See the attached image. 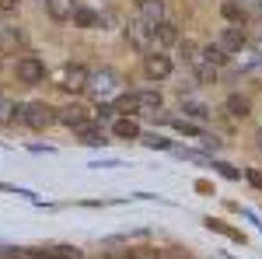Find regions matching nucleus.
<instances>
[{
	"label": "nucleus",
	"instance_id": "nucleus-24",
	"mask_svg": "<svg viewBox=\"0 0 262 259\" xmlns=\"http://www.w3.org/2000/svg\"><path fill=\"white\" fill-rule=\"evenodd\" d=\"M140 140L147 144V147H158V151H168V147H171V140L158 137V133H140Z\"/></svg>",
	"mask_w": 262,
	"mask_h": 259
},
{
	"label": "nucleus",
	"instance_id": "nucleus-22",
	"mask_svg": "<svg viewBox=\"0 0 262 259\" xmlns=\"http://www.w3.org/2000/svg\"><path fill=\"white\" fill-rule=\"evenodd\" d=\"M182 112H185V116H192V119H206V116H210V109L200 105V102H185V105H182Z\"/></svg>",
	"mask_w": 262,
	"mask_h": 259
},
{
	"label": "nucleus",
	"instance_id": "nucleus-26",
	"mask_svg": "<svg viewBox=\"0 0 262 259\" xmlns=\"http://www.w3.org/2000/svg\"><path fill=\"white\" fill-rule=\"evenodd\" d=\"M53 256H56V259H81V252L70 249V245H60V249H53Z\"/></svg>",
	"mask_w": 262,
	"mask_h": 259
},
{
	"label": "nucleus",
	"instance_id": "nucleus-29",
	"mask_svg": "<svg viewBox=\"0 0 262 259\" xmlns=\"http://www.w3.org/2000/svg\"><path fill=\"white\" fill-rule=\"evenodd\" d=\"M238 4H242L245 11H259L262 14V0H238Z\"/></svg>",
	"mask_w": 262,
	"mask_h": 259
},
{
	"label": "nucleus",
	"instance_id": "nucleus-23",
	"mask_svg": "<svg viewBox=\"0 0 262 259\" xmlns=\"http://www.w3.org/2000/svg\"><path fill=\"white\" fill-rule=\"evenodd\" d=\"M14 112H18V105L7 98V95H0V123H11V119H14Z\"/></svg>",
	"mask_w": 262,
	"mask_h": 259
},
{
	"label": "nucleus",
	"instance_id": "nucleus-14",
	"mask_svg": "<svg viewBox=\"0 0 262 259\" xmlns=\"http://www.w3.org/2000/svg\"><path fill=\"white\" fill-rule=\"evenodd\" d=\"M112 133H116L119 140H140V126H137L133 119H116L112 123Z\"/></svg>",
	"mask_w": 262,
	"mask_h": 259
},
{
	"label": "nucleus",
	"instance_id": "nucleus-13",
	"mask_svg": "<svg viewBox=\"0 0 262 259\" xmlns=\"http://www.w3.org/2000/svg\"><path fill=\"white\" fill-rule=\"evenodd\" d=\"M46 11H49V18H56V21H70L74 0H46Z\"/></svg>",
	"mask_w": 262,
	"mask_h": 259
},
{
	"label": "nucleus",
	"instance_id": "nucleus-16",
	"mask_svg": "<svg viewBox=\"0 0 262 259\" xmlns=\"http://www.w3.org/2000/svg\"><path fill=\"white\" fill-rule=\"evenodd\" d=\"M18 42H21V32L14 25H0V53L4 49H18Z\"/></svg>",
	"mask_w": 262,
	"mask_h": 259
},
{
	"label": "nucleus",
	"instance_id": "nucleus-21",
	"mask_svg": "<svg viewBox=\"0 0 262 259\" xmlns=\"http://www.w3.org/2000/svg\"><path fill=\"white\" fill-rule=\"evenodd\" d=\"M206 228H210V231H221V235H227V238H234V242H242V231H234V228H227V224H224V221H206Z\"/></svg>",
	"mask_w": 262,
	"mask_h": 259
},
{
	"label": "nucleus",
	"instance_id": "nucleus-15",
	"mask_svg": "<svg viewBox=\"0 0 262 259\" xmlns=\"http://www.w3.org/2000/svg\"><path fill=\"white\" fill-rule=\"evenodd\" d=\"M221 14H224L227 21H231V25H242L248 11H245V7L238 4V0H224V4H221Z\"/></svg>",
	"mask_w": 262,
	"mask_h": 259
},
{
	"label": "nucleus",
	"instance_id": "nucleus-5",
	"mask_svg": "<svg viewBox=\"0 0 262 259\" xmlns=\"http://www.w3.org/2000/svg\"><path fill=\"white\" fill-rule=\"evenodd\" d=\"M14 74H18L21 84H39V81H46V63L35 60V56H25V60H18Z\"/></svg>",
	"mask_w": 262,
	"mask_h": 259
},
{
	"label": "nucleus",
	"instance_id": "nucleus-4",
	"mask_svg": "<svg viewBox=\"0 0 262 259\" xmlns=\"http://www.w3.org/2000/svg\"><path fill=\"white\" fill-rule=\"evenodd\" d=\"M143 74L150 81H164L168 74H171V60L164 56L161 49H150L147 56H143Z\"/></svg>",
	"mask_w": 262,
	"mask_h": 259
},
{
	"label": "nucleus",
	"instance_id": "nucleus-11",
	"mask_svg": "<svg viewBox=\"0 0 262 259\" xmlns=\"http://www.w3.org/2000/svg\"><path fill=\"white\" fill-rule=\"evenodd\" d=\"M140 21H147V25L164 21V0H140Z\"/></svg>",
	"mask_w": 262,
	"mask_h": 259
},
{
	"label": "nucleus",
	"instance_id": "nucleus-33",
	"mask_svg": "<svg viewBox=\"0 0 262 259\" xmlns=\"http://www.w3.org/2000/svg\"><path fill=\"white\" fill-rule=\"evenodd\" d=\"M137 259H161V252H143V256H137Z\"/></svg>",
	"mask_w": 262,
	"mask_h": 259
},
{
	"label": "nucleus",
	"instance_id": "nucleus-31",
	"mask_svg": "<svg viewBox=\"0 0 262 259\" xmlns=\"http://www.w3.org/2000/svg\"><path fill=\"white\" fill-rule=\"evenodd\" d=\"M98 116H101V119H108V116H116V105H98Z\"/></svg>",
	"mask_w": 262,
	"mask_h": 259
},
{
	"label": "nucleus",
	"instance_id": "nucleus-19",
	"mask_svg": "<svg viewBox=\"0 0 262 259\" xmlns=\"http://www.w3.org/2000/svg\"><path fill=\"white\" fill-rule=\"evenodd\" d=\"M70 18H74L77 28H95V25H98V14H95V11H88V7H74V14H70Z\"/></svg>",
	"mask_w": 262,
	"mask_h": 259
},
{
	"label": "nucleus",
	"instance_id": "nucleus-27",
	"mask_svg": "<svg viewBox=\"0 0 262 259\" xmlns=\"http://www.w3.org/2000/svg\"><path fill=\"white\" fill-rule=\"evenodd\" d=\"M217 168H221V175H224V179H238V175H242V172H238L234 165H224V161H217Z\"/></svg>",
	"mask_w": 262,
	"mask_h": 259
},
{
	"label": "nucleus",
	"instance_id": "nucleus-28",
	"mask_svg": "<svg viewBox=\"0 0 262 259\" xmlns=\"http://www.w3.org/2000/svg\"><path fill=\"white\" fill-rule=\"evenodd\" d=\"M196 53H200V49H196V42H182V56H185V60H196Z\"/></svg>",
	"mask_w": 262,
	"mask_h": 259
},
{
	"label": "nucleus",
	"instance_id": "nucleus-10",
	"mask_svg": "<svg viewBox=\"0 0 262 259\" xmlns=\"http://www.w3.org/2000/svg\"><path fill=\"white\" fill-rule=\"evenodd\" d=\"M175 42H179V25L158 21V25H154V46H158V49H168V46H175Z\"/></svg>",
	"mask_w": 262,
	"mask_h": 259
},
{
	"label": "nucleus",
	"instance_id": "nucleus-6",
	"mask_svg": "<svg viewBox=\"0 0 262 259\" xmlns=\"http://www.w3.org/2000/svg\"><path fill=\"white\" fill-rule=\"evenodd\" d=\"M116 84H119V74H116V70H98V74H91V77H88V88H84V91H91V95L105 98Z\"/></svg>",
	"mask_w": 262,
	"mask_h": 259
},
{
	"label": "nucleus",
	"instance_id": "nucleus-2",
	"mask_svg": "<svg viewBox=\"0 0 262 259\" xmlns=\"http://www.w3.org/2000/svg\"><path fill=\"white\" fill-rule=\"evenodd\" d=\"M18 116L28 123L32 130H46V126L56 123V109L46 105V102H28V105H21V109H18Z\"/></svg>",
	"mask_w": 262,
	"mask_h": 259
},
{
	"label": "nucleus",
	"instance_id": "nucleus-7",
	"mask_svg": "<svg viewBox=\"0 0 262 259\" xmlns=\"http://www.w3.org/2000/svg\"><path fill=\"white\" fill-rule=\"evenodd\" d=\"M217 46H221L224 53H242L245 46H248V35H245L242 25H231V28H224V32H221Z\"/></svg>",
	"mask_w": 262,
	"mask_h": 259
},
{
	"label": "nucleus",
	"instance_id": "nucleus-32",
	"mask_svg": "<svg viewBox=\"0 0 262 259\" xmlns=\"http://www.w3.org/2000/svg\"><path fill=\"white\" fill-rule=\"evenodd\" d=\"M248 179H252V182H255V186L262 189V175H259V172H248Z\"/></svg>",
	"mask_w": 262,
	"mask_h": 259
},
{
	"label": "nucleus",
	"instance_id": "nucleus-30",
	"mask_svg": "<svg viewBox=\"0 0 262 259\" xmlns=\"http://www.w3.org/2000/svg\"><path fill=\"white\" fill-rule=\"evenodd\" d=\"M11 11H18V0H0V14H11Z\"/></svg>",
	"mask_w": 262,
	"mask_h": 259
},
{
	"label": "nucleus",
	"instance_id": "nucleus-1",
	"mask_svg": "<svg viewBox=\"0 0 262 259\" xmlns=\"http://www.w3.org/2000/svg\"><path fill=\"white\" fill-rule=\"evenodd\" d=\"M161 109V95L158 91H129L116 98V112H158Z\"/></svg>",
	"mask_w": 262,
	"mask_h": 259
},
{
	"label": "nucleus",
	"instance_id": "nucleus-25",
	"mask_svg": "<svg viewBox=\"0 0 262 259\" xmlns=\"http://www.w3.org/2000/svg\"><path fill=\"white\" fill-rule=\"evenodd\" d=\"M171 126H175L179 133H189V137H200V126H192V123H185V119H171Z\"/></svg>",
	"mask_w": 262,
	"mask_h": 259
},
{
	"label": "nucleus",
	"instance_id": "nucleus-8",
	"mask_svg": "<svg viewBox=\"0 0 262 259\" xmlns=\"http://www.w3.org/2000/svg\"><path fill=\"white\" fill-rule=\"evenodd\" d=\"M88 77H91V70H88L84 63H70L67 74H63V88H67V91H84V88H88Z\"/></svg>",
	"mask_w": 262,
	"mask_h": 259
},
{
	"label": "nucleus",
	"instance_id": "nucleus-12",
	"mask_svg": "<svg viewBox=\"0 0 262 259\" xmlns=\"http://www.w3.org/2000/svg\"><path fill=\"white\" fill-rule=\"evenodd\" d=\"M224 109H227V116H234V119H248V116H252V102L245 98V95H231V98L224 102Z\"/></svg>",
	"mask_w": 262,
	"mask_h": 259
},
{
	"label": "nucleus",
	"instance_id": "nucleus-35",
	"mask_svg": "<svg viewBox=\"0 0 262 259\" xmlns=\"http://www.w3.org/2000/svg\"><path fill=\"white\" fill-rule=\"evenodd\" d=\"M255 140H259V151H262V130H259V133H255Z\"/></svg>",
	"mask_w": 262,
	"mask_h": 259
},
{
	"label": "nucleus",
	"instance_id": "nucleus-20",
	"mask_svg": "<svg viewBox=\"0 0 262 259\" xmlns=\"http://www.w3.org/2000/svg\"><path fill=\"white\" fill-rule=\"evenodd\" d=\"M192 63H196V81L200 84H217V67H210L203 60H192Z\"/></svg>",
	"mask_w": 262,
	"mask_h": 259
},
{
	"label": "nucleus",
	"instance_id": "nucleus-34",
	"mask_svg": "<svg viewBox=\"0 0 262 259\" xmlns=\"http://www.w3.org/2000/svg\"><path fill=\"white\" fill-rule=\"evenodd\" d=\"M161 259H182L179 252H161Z\"/></svg>",
	"mask_w": 262,
	"mask_h": 259
},
{
	"label": "nucleus",
	"instance_id": "nucleus-9",
	"mask_svg": "<svg viewBox=\"0 0 262 259\" xmlns=\"http://www.w3.org/2000/svg\"><path fill=\"white\" fill-rule=\"evenodd\" d=\"M56 123H63V126H81V123H88V109L84 105H77V102H70V105H63V109H56Z\"/></svg>",
	"mask_w": 262,
	"mask_h": 259
},
{
	"label": "nucleus",
	"instance_id": "nucleus-17",
	"mask_svg": "<svg viewBox=\"0 0 262 259\" xmlns=\"http://www.w3.org/2000/svg\"><path fill=\"white\" fill-rule=\"evenodd\" d=\"M74 130H77V137H81V144H105V137H101V126L81 123V126H74Z\"/></svg>",
	"mask_w": 262,
	"mask_h": 259
},
{
	"label": "nucleus",
	"instance_id": "nucleus-3",
	"mask_svg": "<svg viewBox=\"0 0 262 259\" xmlns=\"http://www.w3.org/2000/svg\"><path fill=\"white\" fill-rule=\"evenodd\" d=\"M126 42L137 46L140 53H150V49H154V25H147V21L137 18L129 28H126Z\"/></svg>",
	"mask_w": 262,
	"mask_h": 259
},
{
	"label": "nucleus",
	"instance_id": "nucleus-18",
	"mask_svg": "<svg viewBox=\"0 0 262 259\" xmlns=\"http://www.w3.org/2000/svg\"><path fill=\"white\" fill-rule=\"evenodd\" d=\"M196 60L210 63V67H224V63H227V53H224L221 46L213 42V46H206V49H203V56H196Z\"/></svg>",
	"mask_w": 262,
	"mask_h": 259
}]
</instances>
